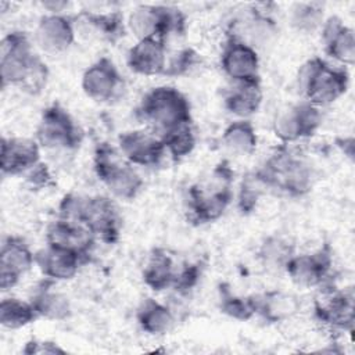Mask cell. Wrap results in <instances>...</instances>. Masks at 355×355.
Segmentation results:
<instances>
[{
	"instance_id": "26",
	"label": "cell",
	"mask_w": 355,
	"mask_h": 355,
	"mask_svg": "<svg viewBox=\"0 0 355 355\" xmlns=\"http://www.w3.org/2000/svg\"><path fill=\"white\" fill-rule=\"evenodd\" d=\"M255 315L268 323H279L291 318L300 308L297 298L280 290H269L254 294Z\"/></svg>"
},
{
	"instance_id": "17",
	"label": "cell",
	"mask_w": 355,
	"mask_h": 355,
	"mask_svg": "<svg viewBox=\"0 0 355 355\" xmlns=\"http://www.w3.org/2000/svg\"><path fill=\"white\" fill-rule=\"evenodd\" d=\"M0 169L6 176L25 175L40 162V144L28 137H1Z\"/></svg>"
},
{
	"instance_id": "39",
	"label": "cell",
	"mask_w": 355,
	"mask_h": 355,
	"mask_svg": "<svg viewBox=\"0 0 355 355\" xmlns=\"http://www.w3.org/2000/svg\"><path fill=\"white\" fill-rule=\"evenodd\" d=\"M24 354H65V349L61 348L57 343L54 341H39V340H31L25 343V347L22 349Z\"/></svg>"
},
{
	"instance_id": "34",
	"label": "cell",
	"mask_w": 355,
	"mask_h": 355,
	"mask_svg": "<svg viewBox=\"0 0 355 355\" xmlns=\"http://www.w3.org/2000/svg\"><path fill=\"white\" fill-rule=\"evenodd\" d=\"M294 254V245L288 240L276 234L268 236L258 250V258L268 268L284 269V265Z\"/></svg>"
},
{
	"instance_id": "32",
	"label": "cell",
	"mask_w": 355,
	"mask_h": 355,
	"mask_svg": "<svg viewBox=\"0 0 355 355\" xmlns=\"http://www.w3.org/2000/svg\"><path fill=\"white\" fill-rule=\"evenodd\" d=\"M165 146L166 155L173 161H180L190 155L196 148L197 137L191 123H184L159 136Z\"/></svg>"
},
{
	"instance_id": "25",
	"label": "cell",
	"mask_w": 355,
	"mask_h": 355,
	"mask_svg": "<svg viewBox=\"0 0 355 355\" xmlns=\"http://www.w3.org/2000/svg\"><path fill=\"white\" fill-rule=\"evenodd\" d=\"M176 270L178 266L169 251L162 247H155L147 257L141 277L144 284L153 291H164L172 288Z\"/></svg>"
},
{
	"instance_id": "4",
	"label": "cell",
	"mask_w": 355,
	"mask_h": 355,
	"mask_svg": "<svg viewBox=\"0 0 355 355\" xmlns=\"http://www.w3.org/2000/svg\"><path fill=\"white\" fill-rule=\"evenodd\" d=\"M349 86V73L320 57L306 60L298 69L297 87L302 98L319 108L336 103Z\"/></svg>"
},
{
	"instance_id": "37",
	"label": "cell",
	"mask_w": 355,
	"mask_h": 355,
	"mask_svg": "<svg viewBox=\"0 0 355 355\" xmlns=\"http://www.w3.org/2000/svg\"><path fill=\"white\" fill-rule=\"evenodd\" d=\"M202 273L204 266L201 262H184L178 266L172 288L179 294H187L200 283Z\"/></svg>"
},
{
	"instance_id": "10",
	"label": "cell",
	"mask_w": 355,
	"mask_h": 355,
	"mask_svg": "<svg viewBox=\"0 0 355 355\" xmlns=\"http://www.w3.org/2000/svg\"><path fill=\"white\" fill-rule=\"evenodd\" d=\"M80 225L86 226L104 244H115L121 237L122 218L111 198L105 196H86Z\"/></svg>"
},
{
	"instance_id": "15",
	"label": "cell",
	"mask_w": 355,
	"mask_h": 355,
	"mask_svg": "<svg viewBox=\"0 0 355 355\" xmlns=\"http://www.w3.org/2000/svg\"><path fill=\"white\" fill-rule=\"evenodd\" d=\"M118 148L123 159L133 166H155L166 155L165 146L158 135L139 129L121 133Z\"/></svg>"
},
{
	"instance_id": "30",
	"label": "cell",
	"mask_w": 355,
	"mask_h": 355,
	"mask_svg": "<svg viewBox=\"0 0 355 355\" xmlns=\"http://www.w3.org/2000/svg\"><path fill=\"white\" fill-rule=\"evenodd\" d=\"M37 313L31 301L17 297L3 298L0 302V324L4 329H22L37 319Z\"/></svg>"
},
{
	"instance_id": "38",
	"label": "cell",
	"mask_w": 355,
	"mask_h": 355,
	"mask_svg": "<svg viewBox=\"0 0 355 355\" xmlns=\"http://www.w3.org/2000/svg\"><path fill=\"white\" fill-rule=\"evenodd\" d=\"M24 178H25V183L28 184V187L35 191H39V190H43V189H47V187H51L55 184L47 164H44L42 161L39 164H36L33 168H31L24 175Z\"/></svg>"
},
{
	"instance_id": "12",
	"label": "cell",
	"mask_w": 355,
	"mask_h": 355,
	"mask_svg": "<svg viewBox=\"0 0 355 355\" xmlns=\"http://www.w3.org/2000/svg\"><path fill=\"white\" fill-rule=\"evenodd\" d=\"M83 93L96 103H110L118 98L125 89V80L114 61L100 57L82 75Z\"/></svg>"
},
{
	"instance_id": "11",
	"label": "cell",
	"mask_w": 355,
	"mask_h": 355,
	"mask_svg": "<svg viewBox=\"0 0 355 355\" xmlns=\"http://www.w3.org/2000/svg\"><path fill=\"white\" fill-rule=\"evenodd\" d=\"M333 269V252L329 244L305 254H294L284 272L300 287H322Z\"/></svg>"
},
{
	"instance_id": "3",
	"label": "cell",
	"mask_w": 355,
	"mask_h": 355,
	"mask_svg": "<svg viewBox=\"0 0 355 355\" xmlns=\"http://www.w3.org/2000/svg\"><path fill=\"white\" fill-rule=\"evenodd\" d=\"M136 116L150 126L158 136L191 123V105L187 97L173 86H157L150 89L137 104Z\"/></svg>"
},
{
	"instance_id": "2",
	"label": "cell",
	"mask_w": 355,
	"mask_h": 355,
	"mask_svg": "<svg viewBox=\"0 0 355 355\" xmlns=\"http://www.w3.org/2000/svg\"><path fill=\"white\" fill-rule=\"evenodd\" d=\"M286 146L275 148L254 172L266 190H276L290 197H304L313 187V169Z\"/></svg>"
},
{
	"instance_id": "27",
	"label": "cell",
	"mask_w": 355,
	"mask_h": 355,
	"mask_svg": "<svg viewBox=\"0 0 355 355\" xmlns=\"http://www.w3.org/2000/svg\"><path fill=\"white\" fill-rule=\"evenodd\" d=\"M78 19L96 36L110 43H116L119 39H122L125 31L128 29L123 14L119 11H82L78 15Z\"/></svg>"
},
{
	"instance_id": "24",
	"label": "cell",
	"mask_w": 355,
	"mask_h": 355,
	"mask_svg": "<svg viewBox=\"0 0 355 355\" xmlns=\"http://www.w3.org/2000/svg\"><path fill=\"white\" fill-rule=\"evenodd\" d=\"M54 283V280L44 277V280L35 288L29 301L39 318L49 320H65L72 313L71 302L65 294L53 288Z\"/></svg>"
},
{
	"instance_id": "9",
	"label": "cell",
	"mask_w": 355,
	"mask_h": 355,
	"mask_svg": "<svg viewBox=\"0 0 355 355\" xmlns=\"http://www.w3.org/2000/svg\"><path fill=\"white\" fill-rule=\"evenodd\" d=\"M322 125L320 108L301 100L280 111L273 122V133L282 144L312 137Z\"/></svg>"
},
{
	"instance_id": "31",
	"label": "cell",
	"mask_w": 355,
	"mask_h": 355,
	"mask_svg": "<svg viewBox=\"0 0 355 355\" xmlns=\"http://www.w3.org/2000/svg\"><path fill=\"white\" fill-rule=\"evenodd\" d=\"M324 19V7L316 1L295 3L290 8V22L302 33H313L318 29L320 31Z\"/></svg>"
},
{
	"instance_id": "14",
	"label": "cell",
	"mask_w": 355,
	"mask_h": 355,
	"mask_svg": "<svg viewBox=\"0 0 355 355\" xmlns=\"http://www.w3.org/2000/svg\"><path fill=\"white\" fill-rule=\"evenodd\" d=\"M315 318L337 330H352L354 326V291L352 288H326L315 298Z\"/></svg>"
},
{
	"instance_id": "6",
	"label": "cell",
	"mask_w": 355,
	"mask_h": 355,
	"mask_svg": "<svg viewBox=\"0 0 355 355\" xmlns=\"http://www.w3.org/2000/svg\"><path fill=\"white\" fill-rule=\"evenodd\" d=\"M128 29L141 39L166 40L171 35H183L187 26L184 12L173 6L140 4L133 8L126 21Z\"/></svg>"
},
{
	"instance_id": "36",
	"label": "cell",
	"mask_w": 355,
	"mask_h": 355,
	"mask_svg": "<svg viewBox=\"0 0 355 355\" xmlns=\"http://www.w3.org/2000/svg\"><path fill=\"white\" fill-rule=\"evenodd\" d=\"M201 64V54L193 47H183L176 51L168 61L164 75L186 76Z\"/></svg>"
},
{
	"instance_id": "13",
	"label": "cell",
	"mask_w": 355,
	"mask_h": 355,
	"mask_svg": "<svg viewBox=\"0 0 355 355\" xmlns=\"http://www.w3.org/2000/svg\"><path fill=\"white\" fill-rule=\"evenodd\" d=\"M220 68L232 82L259 79L257 49L237 36L227 35L220 51Z\"/></svg>"
},
{
	"instance_id": "33",
	"label": "cell",
	"mask_w": 355,
	"mask_h": 355,
	"mask_svg": "<svg viewBox=\"0 0 355 355\" xmlns=\"http://www.w3.org/2000/svg\"><path fill=\"white\" fill-rule=\"evenodd\" d=\"M219 308L222 313L240 322L250 320L255 316L254 295H239L226 284H220L219 287Z\"/></svg>"
},
{
	"instance_id": "5",
	"label": "cell",
	"mask_w": 355,
	"mask_h": 355,
	"mask_svg": "<svg viewBox=\"0 0 355 355\" xmlns=\"http://www.w3.org/2000/svg\"><path fill=\"white\" fill-rule=\"evenodd\" d=\"M93 169L110 193L123 201L135 200L144 186L133 165L126 162L121 153L105 141L98 143L94 148Z\"/></svg>"
},
{
	"instance_id": "29",
	"label": "cell",
	"mask_w": 355,
	"mask_h": 355,
	"mask_svg": "<svg viewBox=\"0 0 355 355\" xmlns=\"http://www.w3.org/2000/svg\"><path fill=\"white\" fill-rule=\"evenodd\" d=\"M136 320L143 331L159 336L168 333L173 327L175 316L171 308L165 304L153 298H146L136 311Z\"/></svg>"
},
{
	"instance_id": "22",
	"label": "cell",
	"mask_w": 355,
	"mask_h": 355,
	"mask_svg": "<svg viewBox=\"0 0 355 355\" xmlns=\"http://www.w3.org/2000/svg\"><path fill=\"white\" fill-rule=\"evenodd\" d=\"M165 42L158 39L137 40L128 51L129 69L141 76L164 75L166 68Z\"/></svg>"
},
{
	"instance_id": "8",
	"label": "cell",
	"mask_w": 355,
	"mask_h": 355,
	"mask_svg": "<svg viewBox=\"0 0 355 355\" xmlns=\"http://www.w3.org/2000/svg\"><path fill=\"white\" fill-rule=\"evenodd\" d=\"M36 140L40 147L51 150H76L83 141V130L61 104L53 103L43 108Z\"/></svg>"
},
{
	"instance_id": "23",
	"label": "cell",
	"mask_w": 355,
	"mask_h": 355,
	"mask_svg": "<svg viewBox=\"0 0 355 355\" xmlns=\"http://www.w3.org/2000/svg\"><path fill=\"white\" fill-rule=\"evenodd\" d=\"M263 92L261 79L233 82L223 98L225 108L239 119H248L262 104Z\"/></svg>"
},
{
	"instance_id": "18",
	"label": "cell",
	"mask_w": 355,
	"mask_h": 355,
	"mask_svg": "<svg viewBox=\"0 0 355 355\" xmlns=\"http://www.w3.org/2000/svg\"><path fill=\"white\" fill-rule=\"evenodd\" d=\"M96 240L86 226L61 218L53 220L46 230L47 245L76 252L87 261L92 257Z\"/></svg>"
},
{
	"instance_id": "21",
	"label": "cell",
	"mask_w": 355,
	"mask_h": 355,
	"mask_svg": "<svg viewBox=\"0 0 355 355\" xmlns=\"http://www.w3.org/2000/svg\"><path fill=\"white\" fill-rule=\"evenodd\" d=\"M89 261L76 252L46 245L35 254V265L40 273L54 282H65L75 277L82 265Z\"/></svg>"
},
{
	"instance_id": "35",
	"label": "cell",
	"mask_w": 355,
	"mask_h": 355,
	"mask_svg": "<svg viewBox=\"0 0 355 355\" xmlns=\"http://www.w3.org/2000/svg\"><path fill=\"white\" fill-rule=\"evenodd\" d=\"M266 191V187L262 184V182L258 179L255 172H248L245 176H243V180L239 187L236 205L241 215H250L252 214L259 202L261 196Z\"/></svg>"
},
{
	"instance_id": "7",
	"label": "cell",
	"mask_w": 355,
	"mask_h": 355,
	"mask_svg": "<svg viewBox=\"0 0 355 355\" xmlns=\"http://www.w3.org/2000/svg\"><path fill=\"white\" fill-rule=\"evenodd\" d=\"M42 57L35 51L32 40L24 31H11L0 43L1 87L17 86L21 89L29 73Z\"/></svg>"
},
{
	"instance_id": "20",
	"label": "cell",
	"mask_w": 355,
	"mask_h": 355,
	"mask_svg": "<svg viewBox=\"0 0 355 355\" xmlns=\"http://www.w3.org/2000/svg\"><path fill=\"white\" fill-rule=\"evenodd\" d=\"M322 43L324 53L344 65H352L355 61V33L354 29L344 24L337 15L324 19L322 28Z\"/></svg>"
},
{
	"instance_id": "40",
	"label": "cell",
	"mask_w": 355,
	"mask_h": 355,
	"mask_svg": "<svg viewBox=\"0 0 355 355\" xmlns=\"http://www.w3.org/2000/svg\"><path fill=\"white\" fill-rule=\"evenodd\" d=\"M42 6L49 11V14H62V10L68 7L67 1H44Z\"/></svg>"
},
{
	"instance_id": "1",
	"label": "cell",
	"mask_w": 355,
	"mask_h": 355,
	"mask_svg": "<svg viewBox=\"0 0 355 355\" xmlns=\"http://www.w3.org/2000/svg\"><path fill=\"white\" fill-rule=\"evenodd\" d=\"M234 171L223 159L212 169L209 180L194 183L187 191V219L200 226L218 220L234 200Z\"/></svg>"
},
{
	"instance_id": "16",
	"label": "cell",
	"mask_w": 355,
	"mask_h": 355,
	"mask_svg": "<svg viewBox=\"0 0 355 355\" xmlns=\"http://www.w3.org/2000/svg\"><path fill=\"white\" fill-rule=\"evenodd\" d=\"M35 265V254L26 241L18 236H7L0 248V287L12 288Z\"/></svg>"
},
{
	"instance_id": "28",
	"label": "cell",
	"mask_w": 355,
	"mask_h": 355,
	"mask_svg": "<svg viewBox=\"0 0 355 355\" xmlns=\"http://www.w3.org/2000/svg\"><path fill=\"white\" fill-rule=\"evenodd\" d=\"M222 146L233 155H251L258 146V135L250 119H236L222 132Z\"/></svg>"
},
{
	"instance_id": "19",
	"label": "cell",
	"mask_w": 355,
	"mask_h": 355,
	"mask_svg": "<svg viewBox=\"0 0 355 355\" xmlns=\"http://www.w3.org/2000/svg\"><path fill=\"white\" fill-rule=\"evenodd\" d=\"M75 42V24L64 14L43 15L35 29V43L46 53H62Z\"/></svg>"
}]
</instances>
